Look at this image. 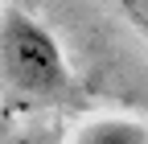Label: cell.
<instances>
[{
  "mask_svg": "<svg viewBox=\"0 0 148 144\" xmlns=\"http://www.w3.org/2000/svg\"><path fill=\"white\" fill-rule=\"evenodd\" d=\"M119 8L127 12V21H136L140 29H148V0H119Z\"/></svg>",
  "mask_w": 148,
  "mask_h": 144,
  "instance_id": "3",
  "label": "cell"
},
{
  "mask_svg": "<svg viewBox=\"0 0 148 144\" xmlns=\"http://www.w3.org/2000/svg\"><path fill=\"white\" fill-rule=\"evenodd\" d=\"M0 62L8 78L29 95H58L66 86V58L53 33L29 21L25 12H8L0 25Z\"/></svg>",
  "mask_w": 148,
  "mask_h": 144,
  "instance_id": "1",
  "label": "cell"
},
{
  "mask_svg": "<svg viewBox=\"0 0 148 144\" xmlns=\"http://www.w3.org/2000/svg\"><path fill=\"white\" fill-rule=\"evenodd\" d=\"M16 144H29V140H16Z\"/></svg>",
  "mask_w": 148,
  "mask_h": 144,
  "instance_id": "4",
  "label": "cell"
},
{
  "mask_svg": "<svg viewBox=\"0 0 148 144\" xmlns=\"http://www.w3.org/2000/svg\"><path fill=\"white\" fill-rule=\"evenodd\" d=\"M78 144H148V132L132 119H99L78 136Z\"/></svg>",
  "mask_w": 148,
  "mask_h": 144,
  "instance_id": "2",
  "label": "cell"
}]
</instances>
